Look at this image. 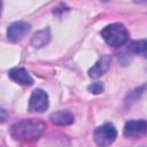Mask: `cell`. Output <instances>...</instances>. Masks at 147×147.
Masks as SVG:
<instances>
[{
  "mask_svg": "<svg viewBox=\"0 0 147 147\" xmlns=\"http://www.w3.org/2000/svg\"><path fill=\"white\" fill-rule=\"evenodd\" d=\"M45 129H46V124L40 119H36V118L21 119L11 126L10 134L15 140L31 141L38 139L42 134Z\"/></svg>",
  "mask_w": 147,
  "mask_h": 147,
  "instance_id": "1",
  "label": "cell"
},
{
  "mask_svg": "<svg viewBox=\"0 0 147 147\" xmlns=\"http://www.w3.org/2000/svg\"><path fill=\"white\" fill-rule=\"evenodd\" d=\"M103 40L113 47H121L129 40V31L122 23H113L101 31Z\"/></svg>",
  "mask_w": 147,
  "mask_h": 147,
  "instance_id": "2",
  "label": "cell"
},
{
  "mask_svg": "<svg viewBox=\"0 0 147 147\" xmlns=\"http://www.w3.org/2000/svg\"><path fill=\"white\" fill-rule=\"evenodd\" d=\"M117 137L116 127L111 123H105L94 131V141L100 147H107L115 141Z\"/></svg>",
  "mask_w": 147,
  "mask_h": 147,
  "instance_id": "3",
  "label": "cell"
},
{
  "mask_svg": "<svg viewBox=\"0 0 147 147\" xmlns=\"http://www.w3.org/2000/svg\"><path fill=\"white\" fill-rule=\"evenodd\" d=\"M48 108V95L41 88H36L29 100V110L42 113Z\"/></svg>",
  "mask_w": 147,
  "mask_h": 147,
  "instance_id": "4",
  "label": "cell"
},
{
  "mask_svg": "<svg viewBox=\"0 0 147 147\" xmlns=\"http://www.w3.org/2000/svg\"><path fill=\"white\" fill-rule=\"evenodd\" d=\"M147 131V123L145 119H138V121H129L124 125L123 133L125 137L131 139H138L146 134Z\"/></svg>",
  "mask_w": 147,
  "mask_h": 147,
  "instance_id": "5",
  "label": "cell"
},
{
  "mask_svg": "<svg viewBox=\"0 0 147 147\" xmlns=\"http://www.w3.org/2000/svg\"><path fill=\"white\" fill-rule=\"evenodd\" d=\"M30 31V24L24 21H18L11 23L7 29V38L13 41H20Z\"/></svg>",
  "mask_w": 147,
  "mask_h": 147,
  "instance_id": "6",
  "label": "cell"
},
{
  "mask_svg": "<svg viewBox=\"0 0 147 147\" xmlns=\"http://www.w3.org/2000/svg\"><path fill=\"white\" fill-rule=\"evenodd\" d=\"M110 62H111V57L110 55H103L101 56L96 63L88 70V76L91 78H99L101 77L103 74H106L110 67Z\"/></svg>",
  "mask_w": 147,
  "mask_h": 147,
  "instance_id": "7",
  "label": "cell"
},
{
  "mask_svg": "<svg viewBox=\"0 0 147 147\" xmlns=\"http://www.w3.org/2000/svg\"><path fill=\"white\" fill-rule=\"evenodd\" d=\"M8 76L10 77L11 80H14L15 83L21 84V85H28V86H30V85L33 84V78L28 72V70L24 69V68H20V67L13 68V69L9 70Z\"/></svg>",
  "mask_w": 147,
  "mask_h": 147,
  "instance_id": "8",
  "label": "cell"
},
{
  "mask_svg": "<svg viewBox=\"0 0 147 147\" xmlns=\"http://www.w3.org/2000/svg\"><path fill=\"white\" fill-rule=\"evenodd\" d=\"M51 119H52V122H53L54 124L64 126V125H70V124H72L74 121H75V117H74V115L71 114V111L61 109V110H57V111L53 113V114L51 115Z\"/></svg>",
  "mask_w": 147,
  "mask_h": 147,
  "instance_id": "9",
  "label": "cell"
},
{
  "mask_svg": "<svg viewBox=\"0 0 147 147\" xmlns=\"http://www.w3.org/2000/svg\"><path fill=\"white\" fill-rule=\"evenodd\" d=\"M51 40V31L48 28H45L42 30H39L36 32L31 39V45L34 48H40L46 46Z\"/></svg>",
  "mask_w": 147,
  "mask_h": 147,
  "instance_id": "10",
  "label": "cell"
},
{
  "mask_svg": "<svg viewBox=\"0 0 147 147\" xmlns=\"http://www.w3.org/2000/svg\"><path fill=\"white\" fill-rule=\"evenodd\" d=\"M146 46H147V42L145 39L142 40H138V41H131L129 44V51L134 53V54H142L145 55L146 54Z\"/></svg>",
  "mask_w": 147,
  "mask_h": 147,
  "instance_id": "11",
  "label": "cell"
},
{
  "mask_svg": "<svg viewBox=\"0 0 147 147\" xmlns=\"http://www.w3.org/2000/svg\"><path fill=\"white\" fill-rule=\"evenodd\" d=\"M87 90H88L91 93H93V94H100V93L103 92L105 87H103V84H102V83L95 82V83H92L91 85H88Z\"/></svg>",
  "mask_w": 147,
  "mask_h": 147,
  "instance_id": "12",
  "label": "cell"
},
{
  "mask_svg": "<svg viewBox=\"0 0 147 147\" xmlns=\"http://www.w3.org/2000/svg\"><path fill=\"white\" fill-rule=\"evenodd\" d=\"M6 118H7V113H6V110H5V109H2V108L0 107V123L5 122V121H6Z\"/></svg>",
  "mask_w": 147,
  "mask_h": 147,
  "instance_id": "13",
  "label": "cell"
},
{
  "mask_svg": "<svg viewBox=\"0 0 147 147\" xmlns=\"http://www.w3.org/2000/svg\"><path fill=\"white\" fill-rule=\"evenodd\" d=\"M1 8H2V2L0 1V15H1Z\"/></svg>",
  "mask_w": 147,
  "mask_h": 147,
  "instance_id": "14",
  "label": "cell"
}]
</instances>
